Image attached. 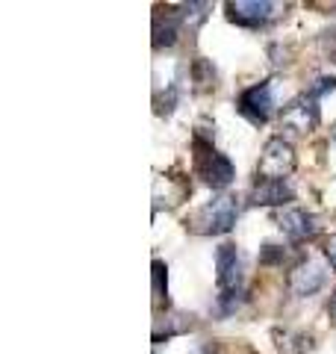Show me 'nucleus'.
I'll return each instance as SVG.
<instances>
[{"instance_id": "1", "label": "nucleus", "mask_w": 336, "mask_h": 354, "mask_svg": "<svg viewBox=\"0 0 336 354\" xmlns=\"http://www.w3.org/2000/svg\"><path fill=\"white\" fill-rule=\"evenodd\" d=\"M236 216H239L236 198H233V195H221V198H216V201H209L200 209H195V213L186 218V225L192 227L195 234L216 236V234H227V230L236 225Z\"/></svg>"}, {"instance_id": "2", "label": "nucleus", "mask_w": 336, "mask_h": 354, "mask_svg": "<svg viewBox=\"0 0 336 354\" xmlns=\"http://www.w3.org/2000/svg\"><path fill=\"white\" fill-rule=\"evenodd\" d=\"M195 169L212 189H224V186H230V180L236 177L233 162L224 157V153L212 151L209 142H204L200 136H195Z\"/></svg>"}, {"instance_id": "3", "label": "nucleus", "mask_w": 336, "mask_h": 354, "mask_svg": "<svg viewBox=\"0 0 336 354\" xmlns=\"http://www.w3.org/2000/svg\"><path fill=\"white\" fill-rule=\"evenodd\" d=\"M295 171V151L286 139H268L265 148L260 153V165H256V174L263 180H286L289 174Z\"/></svg>"}, {"instance_id": "4", "label": "nucleus", "mask_w": 336, "mask_h": 354, "mask_svg": "<svg viewBox=\"0 0 336 354\" xmlns=\"http://www.w3.org/2000/svg\"><path fill=\"white\" fill-rule=\"evenodd\" d=\"M239 113L251 121V124H265L274 113V95L272 83H256L251 88H245L239 97Z\"/></svg>"}, {"instance_id": "5", "label": "nucleus", "mask_w": 336, "mask_h": 354, "mask_svg": "<svg viewBox=\"0 0 336 354\" xmlns=\"http://www.w3.org/2000/svg\"><path fill=\"white\" fill-rule=\"evenodd\" d=\"M274 3L268 0H236V3H227V18L239 27H263L274 18Z\"/></svg>"}, {"instance_id": "6", "label": "nucleus", "mask_w": 336, "mask_h": 354, "mask_svg": "<svg viewBox=\"0 0 336 354\" xmlns=\"http://www.w3.org/2000/svg\"><path fill=\"white\" fill-rule=\"evenodd\" d=\"M324 281H328V272L321 269V266L316 263V260H304V263H298L292 272H289V290H292L295 295H316L321 286H324Z\"/></svg>"}, {"instance_id": "7", "label": "nucleus", "mask_w": 336, "mask_h": 354, "mask_svg": "<svg viewBox=\"0 0 336 354\" xmlns=\"http://www.w3.org/2000/svg\"><path fill=\"white\" fill-rule=\"evenodd\" d=\"M277 225H280V230L292 239V242H304V239H312L319 234V221H316V216H310L307 209H286V213H280V218H277Z\"/></svg>"}, {"instance_id": "8", "label": "nucleus", "mask_w": 336, "mask_h": 354, "mask_svg": "<svg viewBox=\"0 0 336 354\" xmlns=\"http://www.w3.org/2000/svg\"><path fill=\"white\" fill-rule=\"evenodd\" d=\"M216 281H218V286L221 290H236V283H239V278H242V260H239V251H236V245H218V251H216Z\"/></svg>"}, {"instance_id": "9", "label": "nucleus", "mask_w": 336, "mask_h": 354, "mask_svg": "<svg viewBox=\"0 0 336 354\" xmlns=\"http://www.w3.org/2000/svg\"><path fill=\"white\" fill-rule=\"evenodd\" d=\"M183 12H177V9H160V12L153 15V48H171L177 41V32L183 27Z\"/></svg>"}, {"instance_id": "10", "label": "nucleus", "mask_w": 336, "mask_h": 354, "mask_svg": "<svg viewBox=\"0 0 336 354\" xmlns=\"http://www.w3.org/2000/svg\"><path fill=\"white\" fill-rule=\"evenodd\" d=\"M251 201L260 207H277L292 201V189L286 186V180H260V186H254Z\"/></svg>"}, {"instance_id": "11", "label": "nucleus", "mask_w": 336, "mask_h": 354, "mask_svg": "<svg viewBox=\"0 0 336 354\" xmlns=\"http://www.w3.org/2000/svg\"><path fill=\"white\" fill-rule=\"evenodd\" d=\"M289 124H295L298 130H310V127H316V121H319V106H316V97L312 95H304V97H298V101L286 109V115H283Z\"/></svg>"}, {"instance_id": "12", "label": "nucleus", "mask_w": 336, "mask_h": 354, "mask_svg": "<svg viewBox=\"0 0 336 354\" xmlns=\"http://www.w3.org/2000/svg\"><path fill=\"white\" fill-rule=\"evenodd\" d=\"M165 292H168V274H165V266H162L160 260H153V301L160 304Z\"/></svg>"}, {"instance_id": "13", "label": "nucleus", "mask_w": 336, "mask_h": 354, "mask_svg": "<svg viewBox=\"0 0 336 354\" xmlns=\"http://www.w3.org/2000/svg\"><path fill=\"white\" fill-rule=\"evenodd\" d=\"M333 88H336V77H319V80H316V86L310 88V95H312V97H316V101H319L321 95L333 92Z\"/></svg>"}, {"instance_id": "14", "label": "nucleus", "mask_w": 336, "mask_h": 354, "mask_svg": "<svg viewBox=\"0 0 336 354\" xmlns=\"http://www.w3.org/2000/svg\"><path fill=\"white\" fill-rule=\"evenodd\" d=\"M277 260H283V248H277V245H263V251H260V263L263 266H272V263H277Z\"/></svg>"}, {"instance_id": "15", "label": "nucleus", "mask_w": 336, "mask_h": 354, "mask_svg": "<svg viewBox=\"0 0 336 354\" xmlns=\"http://www.w3.org/2000/svg\"><path fill=\"white\" fill-rule=\"evenodd\" d=\"M321 48H324V53L336 62V30H330V32H324L321 36Z\"/></svg>"}, {"instance_id": "16", "label": "nucleus", "mask_w": 336, "mask_h": 354, "mask_svg": "<svg viewBox=\"0 0 336 354\" xmlns=\"http://www.w3.org/2000/svg\"><path fill=\"white\" fill-rule=\"evenodd\" d=\"M324 257H328V263L336 269V236L328 239V245H324Z\"/></svg>"}, {"instance_id": "17", "label": "nucleus", "mask_w": 336, "mask_h": 354, "mask_svg": "<svg viewBox=\"0 0 336 354\" xmlns=\"http://www.w3.org/2000/svg\"><path fill=\"white\" fill-rule=\"evenodd\" d=\"M328 313H330V319H333V322H336V295L330 298V307H328Z\"/></svg>"}, {"instance_id": "18", "label": "nucleus", "mask_w": 336, "mask_h": 354, "mask_svg": "<svg viewBox=\"0 0 336 354\" xmlns=\"http://www.w3.org/2000/svg\"><path fill=\"white\" fill-rule=\"evenodd\" d=\"M330 136H333V142H336V127H333V130H330Z\"/></svg>"}]
</instances>
